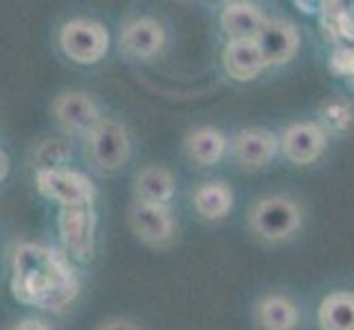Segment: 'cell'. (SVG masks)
Listing matches in <instances>:
<instances>
[{"mask_svg": "<svg viewBox=\"0 0 354 330\" xmlns=\"http://www.w3.org/2000/svg\"><path fill=\"white\" fill-rule=\"evenodd\" d=\"M255 42L266 66H284L297 55L301 35L295 22L286 18H266Z\"/></svg>", "mask_w": 354, "mask_h": 330, "instance_id": "cell-10", "label": "cell"}, {"mask_svg": "<svg viewBox=\"0 0 354 330\" xmlns=\"http://www.w3.org/2000/svg\"><path fill=\"white\" fill-rule=\"evenodd\" d=\"M326 134H346L354 126V108L341 97H328L319 106V121Z\"/></svg>", "mask_w": 354, "mask_h": 330, "instance_id": "cell-20", "label": "cell"}, {"mask_svg": "<svg viewBox=\"0 0 354 330\" xmlns=\"http://www.w3.org/2000/svg\"><path fill=\"white\" fill-rule=\"evenodd\" d=\"M255 326L260 330H295L299 326V309L284 293H271L255 304Z\"/></svg>", "mask_w": 354, "mask_h": 330, "instance_id": "cell-16", "label": "cell"}, {"mask_svg": "<svg viewBox=\"0 0 354 330\" xmlns=\"http://www.w3.org/2000/svg\"><path fill=\"white\" fill-rule=\"evenodd\" d=\"M304 212L290 196L271 194L258 199L249 210V229L264 242H284L301 229Z\"/></svg>", "mask_w": 354, "mask_h": 330, "instance_id": "cell-2", "label": "cell"}, {"mask_svg": "<svg viewBox=\"0 0 354 330\" xmlns=\"http://www.w3.org/2000/svg\"><path fill=\"white\" fill-rule=\"evenodd\" d=\"M322 24L333 40H354V18L341 3H322Z\"/></svg>", "mask_w": 354, "mask_h": 330, "instance_id": "cell-21", "label": "cell"}, {"mask_svg": "<svg viewBox=\"0 0 354 330\" xmlns=\"http://www.w3.org/2000/svg\"><path fill=\"white\" fill-rule=\"evenodd\" d=\"M328 148V134L317 121L290 124L279 139V150L292 165H313L324 156Z\"/></svg>", "mask_w": 354, "mask_h": 330, "instance_id": "cell-8", "label": "cell"}, {"mask_svg": "<svg viewBox=\"0 0 354 330\" xmlns=\"http://www.w3.org/2000/svg\"><path fill=\"white\" fill-rule=\"evenodd\" d=\"M348 82H350V89H352V91H354V77H350V80H348Z\"/></svg>", "mask_w": 354, "mask_h": 330, "instance_id": "cell-27", "label": "cell"}, {"mask_svg": "<svg viewBox=\"0 0 354 330\" xmlns=\"http://www.w3.org/2000/svg\"><path fill=\"white\" fill-rule=\"evenodd\" d=\"M11 330H51L46 322L38 320V317H24Z\"/></svg>", "mask_w": 354, "mask_h": 330, "instance_id": "cell-25", "label": "cell"}, {"mask_svg": "<svg viewBox=\"0 0 354 330\" xmlns=\"http://www.w3.org/2000/svg\"><path fill=\"white\" fill-rule=\"evenodd\" d=\"M266 22L262 9L253 3H227L221 11V29L229 40H255Z\"/></svg>", "mask_w": 354, "mask_h": 330, "instance_id": "cell-13", "label": "cell"}, {"mask_svg": "<svg viewBox=\"0 0 354 330\" xmlns=\"http://www.w3.org/2000/svg\"><path fill=\"white\" fill-rule=\"evenodd\" d=\"M134 201L169 205L176 194V178L167 167L161 165H145L132 178Z\"/></svg>", "mask_w": 354, "mask_h": 330, "instance_id": "cell-15", "label": "cell"}, {"mask_svg": "<svg viewBox=\"0 0 354 330\" xmlns=\"http://www.w3.org/2000/svg\"><path fill=\"white\" fill-rule=\"evenodd\" d=\"M51 113L57 124L73 134H88L102 119L100 104L86 91L59 93L51 106Z\"/></svg>", "mask_w": 354, "mask_h": 330, "instance_id": "cell-9", "label": "cell"}, {"mask_svg": "<svg viewBox=\"0 0 354 330\" xmlns=\"http://www.w3.org/2000/svg\"><path fill=\"white\" fill-rule=\"evenodd\" d=\"M183 150H185V154L192 163L209 167V165H216L225 156L227 137L223 134V130H218V128L201 126L196 130H192L185 137Z\"/></svg>", "mask_w": 354, "mask_h": 330, "instance_id": "cell-17", "label": "cell"}, {"mask_svg": "<svg viewBox=\"0 0 354 330\" xmlns=\"http://www.w3.org/2000/svg\"><path fill=\"white\" fill-rule=\"evenodd\" d=\"M119 44L121 53L132 59H152L163 51L165 29L152 16H137L124 24Z\"/></svg>", "mask_w": 354, "mask_h": 330, "instance_id": "cell-11", "label": "cell"}, {"mask_svg": "<svg viewBox=\"0 0 354 330\" xmlns=\"http://www.w3.org/2000/svg\"><path fill=\"white\" fill-rule=\"evenodd\" d=\"M9 174V156L0 150V183H3Z\"/></svg>", "mask_w": 354, "mask_h": 330, "instance_id": "cell-26", "label": "cell"}, {"mask_svg": "<svg viewBox=\"0 0 354 330\" xmlns=\"http://www.w3.org/2000/svg\"><path fill=\"white\" fill-rule=\"evenodd\" d=\"M35 187L40 196L57 203L59 207H84L93 205L97 196V187L88 174L77 169L59 167V169H38L35 172Z\"/></svg>", "mask_w": 354, "mask_h": 330, "instance_id": "cell-4", "label": "cell"}, {"mask_svg": "<svg viewBox=\"0 0 354 330\" xmlns=\"http://www.w3.org/2000/svg\"><path fill=\"white\" fill-rule=\"evenodd\" d=\"M80 275L66 253L33 242L16 247L11 262V295L20 304L57 313L80 295Z\"/></svg>", "mask_w": 354, "mask_h": 330, "instance_id": "cell-1", "label": "cell"}, {"mask_svg": "<svg viewBox=\"0 0 354 330\" xmlns=\"http://www.w3.org/2000/svg\"><path fill=\"white\" fill-rule=\"evenodd\" d=\"M128 223L134 236L150 247H165L176 236V216L169 205L132 201L128 207Z\"/></svg>", "mask_w": 354, "mask_h": 330, "instance_id": "cell-7", "label": "cell"}, {"mask_svg": "<svg viewBox=\"0 0 354 330\" xmlns=\"http://www.w3.org/2000/svg\"><path fill=\"white\" fill-rule=\"evenodd\" d=\"M194 210L201 218L223 220L234 210V190L223 181L201 183L194 192Z\"/></svg>", "mask_w": 354, "mask_h": 330, "instance_id": "cell-18", "label": "cell"}, {"mask_svg": "<svg viewBox=\"0 0 354 330\" xmlns=\"http://www.w3.org/2000/svg\"><path fill=\"white\" fill-rule=\"evenodd\" d=\"M317 320L322 330H354V291H335L326 295Z\"/></svg>", "mask_w": 354, "mask_h": 330, "instance_id": "cell-19", "label": "cell"}, {"mask_svg": "<svg viewBox=\"0 0 354 330\" xmlns=\"http://www.w3.org/2000/svg\"><path fill=\"white\" fill-rule=\"evenodd\" d=\"M57 231L66 253L80 262H88L95 255V231L97 214L93 205L84 207H59Z\"/></svg>", "mask_w": 354, "mask_h": 330, "instance_id": "cell-6", "label": "cell"}, {"mask_svg": "<svg viewBox=\"0 0 354 330\" xmlns=\"http://www.w3.org/2000/svg\"><path fill=\"white\" fill-rule=\"evenodd\" d=\"M88 154L102 172H117L130 161L132 143L126 126L113 117H102L88 132Z\"/></svg>", "mask_w": 354, "mask_h": 330, "instance_id": "cell-5", "label": "cell"}, {"mask_svg": "<svg viewBox=\"0 0 354 330\" xmlns=\"http://www.w3.org/2000/svg\"><path fill=\"white\" fill-rule=\"evenodd\" d=\"M95 330H143L137 322L128 320V317H111V320L102 322Z\"/></svg>", "mask_w": 354, "mask_h": 330, "instance_id": "cell-24", "label": "cell"}, {"mask_svg": "<svg viewBox=\"0 0 354 330\" xmlns=\"http://www.w3.org/2000/svg\"><path fill=\"white\" fill-rule=\"evenodd\" d=\"M57 42L62 53L80 66L102 62L111 48V33L100 20L73 18L59 27Z\"/></svg>", "mask_w": 354, "mask_h": 330, "instance_id": "cell-3", "label": "cell"}, {"mask_svg": "<svg viewBox=\"0 0 354 330\" xmlns=\"http://www.w3.org/2000/svg\"><path fill=\"white\" fill-rule=\"evenodd\" d=\"M73 158V150L68 141L64 139H46L40 143L38 152H35V161H38V169H59L66 167V163Z\"/></svg>", "mask_w": 354, "mask_h": 330, "instance_id": "cell-22", "label": "cell"}, {"mask_svg": "<svg viewBox=\"0 0 354 330\" xmlns=\"http://www.w3.org/2000/svg\"><path fill=\"white\" fill-rule=\"evenodd\" d=\"M328 68L337 77H346V80L354 77V46L350 44L337 46L330 53V57H328Z\"/></svg>", "mask_w": 354, "mask_h": 330, "instance_id": "cell-23", "label": "cell"}, {"mask_svg": "<svg viewBox=\"0 0 354 330\" xmlns=\"http://www.w3.org/2000/svg\"><path fill=\"white\" fill-rule=\"evenodd\" d=\"M231 148H234V156L242 167L258 169L268 165L277 156L279 139L268 128L251 126V128H242L236 134Z\"/></svg>", "mask_w": 354, "mask_h": 330, "instance_id": "cell-12", "label": "cell"}, {"mask_svg": "<svg viewBox=\"0 0 354 330\" xmlns=\"http://www.w3.org/2000/svg\"><path fill=\"white\" fill-rule=\"evenodd\" d=\"M225 73L234 82H251L266 68L255 40H229L223 51Z\"/></svg>", "mask_w": 354, "mask_h": 330, "instance_id": "cell-14", "label": "cell"}]
</instances>
